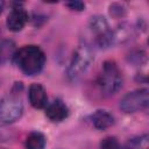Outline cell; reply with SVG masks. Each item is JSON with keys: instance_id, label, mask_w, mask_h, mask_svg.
I'll return each instance as SVG.
<instances>
[{"instance_id": "6da1fadb", "label": "cell", "mask_w": 149, "mask_h": 149, "mask_svg": "<svg viewBox=\"0 0 149 149\" xmlns=\"http://www.w3.org/2000/svg\"><path fill=\"white\" fill-rule=\"evenodd\" d=\"M15 62L21 71L27 76L40 73L45 63V55L37 45H24L14 55Z\"/></svg>"}, {"instance_id": "7a4b0ae2", "label": "cell", "mask_w": 149, "mask_h": 149, "mask_svg": "<svg viewBox=\"0 0 149 149\" xmlns=\"http://www.w3.org/2000/svg\"><path fill=\"white\" fill-rule=\"evenodd\" d=\"M94 61V54L87 43L79 44L72 54L71 61L69 63L66 76L71 80H76L81 77L91 66Z\"/></svg>"}, {"instance_id": "3957f363", "label": "cell", "mask_w": 149, "mask_h": 149, "mask_svg": "<svg viewBox=\"0 0 149 149\" xmlns=\"http://www.w3.org/2000/svg\"><path fill=\"white\" fill-rule=\"evenodd\" d=\"M122 81V74L116 63L113 61H106L97 78V84L100 91L106 95H112L121 88Z\"/></svg>"}, {"instance_id": "277c9868", "label": "cell", "mask_w": 149, "mask_h": 149, "mask_svg": "<svg viewBox=\"0 0 149 149\" xmlns=\"http://www.w3.org/2000/svg\"><path fill=\"white\" fill-rule=\"evenodd\" d=\"M23 113L22 101L15 95H6L0 99V123L10 125L17 121Z\"/></svg>"}, {"instance_id": "5b68a950", "label": "cell", "mask_w": 149, "mask_h": 149, "mask_svg": "<svg viewBox=\"0 0 149 149\" xmlns=\"http://www.w3.org/2000/svg\"><path fill=\"white\" fill-rule=\"evenodd\" d=\"M149 104V91L140 88L128 92L120 100V108L125 113H135L144 109Z\"/></svg>"}, {"instance_id": "8992f818", "label": "cell", "mask_w": 149, "mask_h": 149, "mask_svg": "<svg viewBox=\"0 0 149 149\" xmlns=\"http://www.w3.org/2000/svg\"><path fill=\"white\" fill-rule=\"evenodd\" d=\"M88 27L91 29V31L93 34H95V38H97V44L101 48L106 47V44L108 43V38H109V26L107 20L101 16V15H94L88 21Z\"/></svg>"}, {"instance_id": "52a82bcc", "label": "cell", "mask_w": 149, "mask_h": 149, "mask_svg": "<svg viewBox=\"0 0 149 149\" xmlns=\"http://www.w3.org/2000/svg\"><path fill=\"white\" fill-rule=\"evenodd\" d=\"M28 21V14L22 7H14L7 16L6 24L10 31H20Z\"/></svg>"}, {"instance_id": "ba28073f", "label": "cell", "mask_w": 149, "mask_h": 149, "mask_svg": "<svg viewBox=\"0 0 149 149\" xmlns=\"http://www.w3.org/2000/svg\"><path fill=\"white\" fill-rule=\"evenodd\" d=\"M28 98L29 102L34 108H43L47 106L48 102V95L45 92V88L37 83H34L29 86L28 91Z\"/></svg>"}, {"instance_id": "9c48e42d", "label": "cell", "mask_w": 149, "mask_h": 149, "mask_svg": "<svg viewBox=\"0 0 149 149\" xmlns=\"http://www.w3.org/2000/svg\"><path fill=\"white\" fill-rule=\"evenodd\" d=\"M45 115L52 122H61L69 115L66 105L61 100H54L45 107Z\"/></svg>"}, {"instance_id": "30bf717a", "label": "cell", "mask_w": 149, "mask_h": 149, "mask_svg": "<svg viewBox=\"0 0 149 149\" xmlns=\"http://www.w3.org/2000/svg\"><path fill=\"white\" fill-rule=\"evenodd\" d=\"M135 34V28H133L128 23H121L115 29L111 30L112 36V45L115 44H123L132 40Z\"/></svg>"}, {"instance_id": "8fae6325", "label": "cell", "mask_w": 149, "mask_h": 149, "mask_svg": "<svg viewBox=\"0 0 149 149\" xmlns=\"http://www.w3.org/2000/svg\"><path fill=\"white\" fill-rule=\"evenodd\" d=\"M91 121H92V125L97 129L105 130L114 125V116L105 109H99L92 114Z\"/></svg>"}, {"instance_id": "7c38bea8", "label": "cell", "mask_w": 149, "mask_h": 149, "mask_svg": "<svg viewBox=\"0 0 149 149\" xmlns=\"http://www.w3.org/2000/svg\"><path fill=\"white\" fill-rule=\"evenodd\" d=\"M45 147V136L42 133L34 132L30 133L26 139L27 149H44Z\"/></svg>"}, {"instance_id": "4fadbf2b", "label": "cell", "mask_w": 149, "mask_h": 149, "mask_svg": "<svg viewBox=\"0 0 149 149\" xmlns=\"http://www.w3.org/2000/svg\"><path fill=\"white\" fill-rule=\"evenodd\" d=\"M15 44L9 40H3L0 42V64L7 62L15 55Z\"/></svg>"}, {"instance_id": "5bb4252c", "label": "cell", "mask_w": 149, "mask_h": 149, "mask_svg": "<svg viewBox=\"0 0 149 149\" xmlns=\"http://www.w3.org/2000/svg\"><path fill=\"white\" fill-rule=\"evenodd\" d=\"M148 148H149L148 134H143L137 137L130 139L123 147V149H148Z\"/></svg>"}, {"instance_id": "9a60e30c", "label": "cell", "mask_w": 149, "mask_h": 149, "mask_svg": "<svg viewBox=\"0 0 149 149\" xmlns=\"http://www.w3.org/2000/svg\"><path fill=\"white\" fill-rule=\"evenodd\" d=\"M100 149H121V147L116 137L107 136L100 142Z\"/></svg>"}, {"instance_id": "2e32d148", "label": "cell", "mask_w": 149, "mask_h": 149, "mask_svg": "<svg viewBox=\"0 0 149 149\" xmlns=\"http://www.w3.org/2000/svg\"><path fill=\"white\" fill-rule=\"evenodd\" d=\"M125 12H126V9H123L122 3H113L111 6V14L114 16H121L125 14Z\"/></svg>"}, {"instance_id": "e0dca14e", "label": "cell", "mask_w": 149, "mask_h": 149, "mask_svg": "<svg viewBox=\"0 0 149 149\" xmlns=\"http://www.w3.org/2000/svg\"><path fill=\"white\" fill-rule=\"evenodd\" d=\"M65 5L72 10H83L85 8L84 2L81 1H70V2H66Z\"/></svg>"}, {"instance_id": "ac0fdd59", "label": "cell", "mask_w": 149, "mask_h": 149, "mask_svg": "<svg viewBox=\"0 0 149 149\" xmlns=\"http://www.w3.org/2000/svg\"><path fill=\"white\" fill-rule=\"evenodd\" d=\"M2 8H3V1L0 0V13L2 12Z\"/></svg>"}]
</instances>
